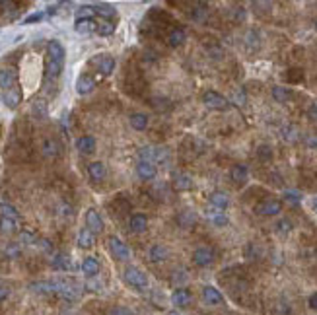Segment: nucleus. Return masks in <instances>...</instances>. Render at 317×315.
<instances>
[{
  "mask_svg": "<svg viewBox=\"0 0 317 315\" xmlns=\"http://www.w3.org/2000/svg\"><path fill=\"white\" fill-rule=\"evenodd\" d=\"M109 249H111L115 259H119V261H129V259H131V249H129V245H127L123 239H119L117 236H111V237H109Z\"/></svg>",
  "mask_w": 317,
  "mask_h": 315,
  "instance_id": "6",
  "label": "nucleus"
},
{
  "mask_svg": "<svg viewBox=\"0 0 317 315\" xmlns=\"http://www.w3.org/2000/svg\"><path fill=\"white\" fill-rule=\"evenodd\" d=\"M51 267L55 270H72L74 269L72 259L68 257L67 253H57V255L51 259Z\"/></svg>",
  "mask_w": 317,
  "mask_h": 315,
  "instance_id": "18",
  "label": "nucleus"
},
{
  "mask_svg": "<svg viewBox=\"0 0 317 315\" xmlns=\"http://www.w3.org/2000/svg\"><path fill=\"white\" fill-rule=\"evenodd\" d=\"M185 39H187V33H185V29L183 27H173L169 33H167V43L171 47H179L185 43Z\"/></svg>",
  "mask_w": 317,
  "mask_h": 315,
  "instance_id": "26",
  "label": "nucleus"
},
{
  "mask_svg": "<svg viewBox=\"0 0 317 315\" xmlns=\"http://www.w3.org/2000/svg\"><path fill=\"white\" fill-rule=\"evenodd\" d=\"M165 257H167V247L161 243H154L148 249V259L152 263H161V261H165Z\"/></svg>",
  "mask_w": 317,
  "mask_h": 315,
  "instance_id": "24",
  "label": "nucleus"
},
{
  "mask_svg": "<svg viewBox=\"0 0 317 315\" xmlns=\"http://www.w3.org/2000/svg\"><path fill=\"white\" fill-rule=\"evenodd\" d=\"M193 263L197 267H210L214 263V253L208 247H199L193 251Z\"/></svg>",
  "mask_w": 317,
  "mask_h": 315,
  "instance_id": "10",
  "label": "nucleus"
},
{
  "mask_svg": "<svg viewBox=\"0 0 317 315\" xmlns=\"http://www.w3.org/2000/svg\"><path fill=\"white\" fill-rule=\"evenodd\" d=\"M185 280H187V272H185V270H177L175 276H173V282L179 284V282H185Z\"/></svg>",
  "mask_w": 317,
  "mask_h": 315,
  "instance_id": "45",
  "label": "nucleus"
},
{
  "mask_svg": "<svg viewBox=\"0 0 317 315\" xmlns=\"http://www.w3.org/2000/svg\"><path fill=\"white\" fill-rule=\"evenodd\" d=\"M310 117H312V119H316L317 121V103H314V105H312V107H310Z\"/></svg>",
  "mask_w": 317,
  "mask_h": 315,
  "instance_id": "50",
  "label": "nucleus"
},
{
  "mask_svg": "<svg viewBox=\"0 0 317 315\" xmlns=\"http://www.w3.org/2000/svg\"><path fill=\"white\" fill-rule=\"evenodd\" d=\"M308 304H310V308H312V310H316V312H317V292H314L312 296H310Z\"/></svg>",
  "mask_w": 317,
  "mask_h": 315,
  "instance_id": "47",
  "label": "nucleus"
},
{
  "mask_svg": "<svg viewBox=\"0 0 317 315\" xmlns=\"http://www.w3.org/2000/svg\"><path fill=\"white\" fill-rule=\"evenodd\" d=\"M2 101H4V105H6L8 109H16V107L22 103V90H20V86L10 91H4V93H2Z\"/></svg>",
  "mask_w": 317,
  "mask_h": 315,
  "instance_id": "15",
  "label": "nucleus"
},
{
  "mask_svg": "<svg viewBox=\"0 0 317 315\" xmlns=\"http://www.w3.org/2000/svg\"><path fill=\"white\" fill-rule=\"evenodd\" d=\"M41 150H43V154L49 158L57 156V154H59V144H57V140H51V138H49V140L43 142V148H41Z\"/></svg>",
  "mask_w": 317,
  "mask_h": 315,
  "instance_id": "34",
  "label": "nucleus"
},
{
  "mask_svg": "<svg viewBox=\"0 0 317 315\" xmlns=\"http://www.w3.org/2000/svg\"><path fill=\"white\" fill-rule=\"evenodd\" d=\"M165 315H179L177 312H169V314H165Z\"/></svg>",
  "mask_w": 317,
  "mask_h": 315,
  "instance_id": "52",
  "label": "nucleus"
},
{
  "mask_svg": "<svg viewBox=\"0 0 317 315\" xmlns=\"http://www.w3.org/2000/svg\"><path fill=\"white\" fill-rule=\"evenodd\" d=\"M191 302H193V294L189 292L185 286H179V288H175L173 294H171V304L175 306V308H187V306H191Z\"/></svg>",
  "mask_w": 317,
  "mask_h": 315,
  "instance_id": "9",
  "label": "nucleus"
},
{
  "mask_svg": "<svg viewBox=\"0 0 317 315\" xmlns=\"http://www.w3.org/2000/svg\"><path fill=\"white\" fill-rule=\"evenodd\" d=\"M93 67L97 68V72H101V76H109V74H113L115 70V59L111 55H95V57H91L90 61Z\"/></svg>",
  "mask_w": 317,
  "mask_h": 315,
  "instance_id": "5",
  "label": "nucleus"
},
{
  "mask_svg": "<svg viewBox=\"0 0 317 315\" xmlns=\"http://www.w3.org/2000/svg\"><path fill=\"white\" fill-rule=\"evenodd\" d=\"M76 148H78L82 154H91V152H95V138L90 135L80 136V138L76 140Z\"/></svg>",
  "mask_w": 317,
  "mask_h": 315,
  "instance_id": "23",
  "label": "nucleus"
},
{
  "mask_svg": "<svg viewBox=\"0 0 317 315\" xmlns=\"http://www.w3.org/2000/svg\"><path fill=\"white\" fill-rule=\"evenodd\" d=\"M65 59H67V51L57 39H51L47 43V78L49 80H57L65 68Z\"/></svg>",
  "mask_w": 317,
  "mask_h": 315,
  "instance_id": "1",
  "label": "nucleus"
},
{
  "mask_svg": "<svg viewBox=\"0 0 317 315\" xmlns=\"http://www.w3.org/2000/svg\"><path fill=\"white\" fill-rule=\"evenodd\" d=\"M148 123H150V119L146 113H133L131 115V127L135 131H144L148 127Z\"/></svg>",
  "mask_w": 317,
  "mask_h": 315,
  "instance_id": "30",
  "label": "nucleus"
},
{
  "mask_svg": "<svg viewBox=\"0 0 317 315\" xmlns=\"http://www.w3.org/2000/svg\"><path fill=\"white\" fill-rule=\"evenodd\" d=\"M93 10L101 20H107V22L117 20V10L109 4H93Z\"/></svg>",
  "mask_w": 317,
  "mask_h": 315,
  "instance_id": "20",
  "label": "nucleus"
},
{
  "mask_svg": "<svg viewBox=\"0 0 317 315\" xmlns=\"http://www.w3.org/2000/svg\"><path fill=\"white\" fill-rule=\"evenodd\" d=\"M136 175L142 181H154L158 175V165L150 161H138L136 163Z\"/></svg>",
  "mask_w": 317,
  "mask_h": 315,
  "instance_id": "8",
  "label": "nucleus"
},
{
  "mask_svg": "<svg viewBox=\"0 0 317 315\" xmlns=\"http://www.w3.org/2000/svg\"><path fill=\"white\" fill-rule=\"evenodd\" d=\"M272 97L278 101V103H286L290 99V91L286 88H280V86H274L272 88Z\"/></svg>",
  "mask_w": 317,
  "mask_h": 315,
  "instance_id": "33",
  "label": "nucleus"
},
{
  "mask_svg": "<svg viewBox=\"0 0 317 315\" xmlns=\"http://www.w3.org/2000/svg\"><path fill=\"white\" fill-rule=\"evenodd\" d=\"M129 228L133 234H144L148 230V216L146 214H133L129 220Z\"/></svg>",
  "mask_w": 317,
  "mask_h": 315,
  "instance_id": "17",
  "label": "nucleus"
},
{
  "mask_svg": "<svg viewBox=\"0 0 317 315\" xmlns=\"http://www.w3.org/2000/svg\"><path fill=\"white\" fill-rule=\"evenodd\" d=\"M282 138L284 140H288V142H294L298 140V129L292 127V125H286V127H282Z\"/></svg>",
  "mask_w": 317,
  "mask_h": 315,
  "instance_id": "35",
  "label": "nucleus"
},
{
  "mask_svg": "<svg viewBox=\"0 0 317 315\" xmlns=\"http://www.w3.org/2000/svg\"><path fill=\"white\" fill-rule=\"evenodd\" d=\"M203 103L208 109H214V111H226L228 107H230V101H228L226 97L222 93L212 90H208L203 95Z\"/></svg>",
  "mask_w": 317,
  "mask_h": 315,
  "instance_id": "4",
  "label": "nucleus"
},
{
  "mask_svg": "<svg viewBox=\"0 0 317 315\" xmlns=\"http://www.w3.org/2000/svg\"><path fill=\"white\" fill-rule=\"evenodd\" d=\"M47 12H33V14H29L25 20H23V25H29V23H35V22H41L43 18H45Z\"/></svg>",
  "mask_w": 317,
  "mask_h": 315,
  "instance_id": "40",
  "label": "nucleus"
},
{
  "mask_svg": "<svg viewBox=\"0 0 317 315\" xmlns=\"http://www.w3.org/2000/svg\"><path fill=\"white\" fill-rule=\"evenodd\" d=\"M80 269H82V272H84L88 278H93V276L99 274V261H97L95 257H86V259L82 261Z\"/></svg>",
  "mask_w": 317,
  "mask_h": 315,
  "instance_id": "19",
  "label": "nucleus"
},
{
  "mask_svg": "<svg viewBox=\"0 0 317 315\" xmlns=\"http://www.w3.org/2000/svg\"><path fill=\"white\" fill-rule=\"evenodd\" d=\"M204 216L212 222L214 226H218V228H224L228 226V216L224 214V210H220V208H214V206H208V208H204Z\"/></svg>",
  "mask_w": 317,
  "mask_h": 315,
  "instance_id": "13",
  "label": "nucleus"
},
{
  "mask_svg": "<svg viewBox=\"0 0 317 315\" xmlns=\"http://www.w3.org/2000/svg\"><path fill=\"white\" fill-rule=\"evenodd\" d=\"M10 296V286L6 282H0V302H4Z\"/></svg>",
  "mask_w": 317,
  "mask_h": 315,
  "instance_id": "44",
  "label": "nucleus"
},
{
  "mask_svg": "<svg viewBox=\"0 0 317 315\" xmlns=\"http://www.w3.org/2000/svg\"><path fill=\"white\" fill-rule=\"evenodd\" d=\"M18 88V74L14 68H0V91H10Z\"/></svg>",
  "mask_w": 317,
  "mask_h": 315,
  "instance_id": "7",
  "label": "nucleus"
},
{
  "mask_svg": "<svg viewBox=\"0 0 317 315\" xmlns=\"http://www.w3.org/2000/svg\"><path fill=\"white\" fill-rule=\"evenodd\" d=\"M20 251H22V249H20V245H18V243H10L8 247L4 249V253H6L10 259H16V257L20 255Z\"/></svg>",
  "mask_w": 317,
  "mask_h": 315,
  "instance_id": "41",
  "label": "nucleus"
},
{
  "mask_svg": "<svg viewBox=\"0 0 317 315\" xmlns=\"http://www.w3.org/2000/svg\"><path fill=\"white\" fill-rule=\"evenodd\" d=\"M208 203H210V206H214V208L224 210V208L230 206V197H228L224 191H214V193L208 197Z\"/></svg>",
  "mask_w": 317,
  "mask_h": 315,
  "instance_id": "21",
  "label": "nucleus"
},
{
  "mask_svg": "<svg viewBox=\"0 0 317 315\" xmlns=\"http://www.w3.org/2000/svg\"><path fill=\"white\" fill-rule=\"evenodd\" d=\"M107 315H135L129 308H125V306H117L113 310H109V314Z\"/></svg>",
  "mask_w": 317,
  "mask_h": 315,
  "instance_id": "42",
  "label": "nucleus"
},
{
  "mask_svg": "<svg viewBox=\"0 0 317 315\" xmlns=\"http://www.w3.org/2000/svg\"><path fill=\"white\" fill-rule=\"evenodd\" d=\"M191 16H193V20H195V22H204V16H206V10H204V4H197Z\"/></svg>",
  "mask_w": 317,
  "mask_h": 315,
  "instance_id": "39",
  "label": "nucleus"
},
{
  "mask_svg": "<svg viewBox=\"0 0 317 315\" xmlns=\"http://www.w3.org/2000/svg\"><path fill=\"white\" fill-rule=\"evenodd\" d=\"M33 113H35L39 119H45V117H47V103H45V101L37 99V101L33 103Z\"/></svg>",
  "mask_w": 317,
  "mask_h": 315,
  "instance_id": "37",
  "label": "nucleus"
},
{
  "mask_svg": "<svg viewBox=\"0 0 317 315\" xmlns=\"http://www.w3.org/2000/svg\"><path fill=\"white\" fill-rule=\"evenodd\" d=\"M0 232L2 234H16L18 232V220L0 216Z\"/></svg>",
  "mask_w": 317,
  "mask_h": 315,
  "instance_id": "31",
  "label": "nucleus"
},
{
  "mask_svg": "<svg viewBox=\"0 0 317 315\" xmlns=\"http://www.w3.org/2000/svg\"><path fill=\"white\" fill-rule=\"evenodd\" d=\"M312 206H314V210H316V212H317V197H316V199H314V201H312Z\"/></svg>",
  "mask_w": 317,
  "mask_h": 315,
  "instance_id": "51",
  "label": "nucleus"
},
{
  "mask_svg": "<svg viewBox=\"0 0 317 315\" xmlns=\"http://www.w3.org/2000/svg\"><path fill=\"white\" fill-rule=\"evenodd\" d=\"M173 187H175V191H189V189H193V177L189 173H177L173 177Z\"/></svg>",
  "mask_w": 317,
  "mask_h": 315,
  "instance_id": "27",
  "label": "nucleus"
},
{
  "mask_svg": "<svg viewBox=\"0 0 317 315\" xmlns=\"http://www.w3.org/2000/svg\"><path fill=\"white\" fill-rule=\"evenodd\" d=\"M284 197H286L290 203H296V204L302 201V195H300L298 191H286V193H284Z\"/></svg>",
  "mask_w": 317,
  "mask_h": 315,
  "instance_id": "43",
  "label": "nucleus"
},
{
  "mask_svg": "<svg viewBox=\"0 0 317 315\" xmlns=\"http://www.w3.org/2000/svg\"><path fill=\"white\" fill-rule=\"evenodd\" d=\"M280 210H282V204L280 201H263L261 204H257L255 206V212L257 214H263V216H276V214H280Z\"/></svg>",
  "mask_w": 317,
  "mask_h": 315,
  "instance_id": "12",
  "label": "nucleus"
},
{
  "mask_svg": "<svg viewBox=\"0 0 317 315\" xmlns=\"http://www.w3.org/2000/svg\"><path fill=\"white\" fill-rule=\"evenodd\" d=\"M86 228L91 230L93 234H99L103 230V220H101V216H99V212L95 208H90L86 212Z\"/></svg>",
  "mask_w": 317,
  "mask_h": 315,
  "instance_id": "14",
  "label": "nucleus"
},
{
  "mask_svg": "<svg viewBox=\"0 0 317 315\" xmlns=\"http://www.w3.org/2000/svg\"><path fill=\"white\" fill-rule=\"evenodd\" d=\"M259 154L263 158H271V148H269V146H261V148H259Z\"/></svg>",
  "mask_w": 317,
  "mask_h": 315,
  "instance_id": "49",
  "label": "nucleus"
},
{
  "mask_svg": "<svg viewBox=\"0 0 317 315\" xmlns=\"http://www.w3.org/2000/svg\"><path fill=\"white\" fill-rule=\"evenodd\" d=\"M39 243V247L43 249V251H47V253H51L53 251V245H51V241L49 239H41V241H37Z\"/></svg>",
  "mask_w": 317,
  "mask_h": 315,
  "instance_id": "46",
  "label": "nucleus"
},
{
  "mask_svg": "<svg viewBox=\"0 0 317 315\" xmlns=\"http://www.w3.org/2000/svg\"><path fill=\"white\" fill-rule=\"evenodd\" d=\"M97 29V22L95 20H76L74 22V31L80 35H90Z\"/></svg>",
  "mask_w": 317,
  "mask_h": 315,
  "instance_id": "22",
  "label": "nucleus"
},
{
  "mask_svg": "<svg viewBox=\"0 0 317 315\" xmlns=\"http://www.w3.org/2000/svg\"><path fill=\"white\" fill-rule=\"evenodd\" d=\"M123 276H125V282H127L131 288L138 290V292H144V290H148V286H150L148 274L142 269H138V267H127Z\"/></svg>",
  "mask_w": 317,
  "mask_h": 315,
  "instance_id": "2",
  "label": "nucleus"
},
{
  "mask_svg": "<svg viewBox=\"0 0 317 315\" xmlns=\"http://www.w3.org/2000/svg\"><path fill=\"white\" fill-rule=\"evenodd\" d=\"M93 241H95V234L88 230V228H82L80 232H78V245L82 249H88L93 245Z\"/></svg>",
  "mask_w": 317,
  "mask_h": 315,
  "instance_id": "28",
  "label": "nucleus"
},
{
  "mask_svg": "<svg viewBox=\"0 0 317 315\" xmlns=\"http://www.w3.org/2000/svg\"><path fill=\"white\" fill-rule=\"evenodd\" d=\"M97 35L101 37H109L115 33V22H107V20H99L97 22V29H95Z\"/></svg>",
  "mask_w": 317,
  "mask_h": 315,
  "instance_id": "32",
  "label": "nucleus"
},
{
  "mask_svg": "<svg viewBox=\"0 0 317 315\" xmlns=\"http://www.w3.org/2000/svg\"><path fill=\"white\" fill-rule=\"evenodd\" d=\"M169 156L167 148H156V146H144L138 150V158L140 161H150V163H158L163 161L165 158Z\"/></svg>",
  "mask_w": 317,
  "mask_h": 315,
  "instance_id": "3",
  "label": "nucleus"
},
{
  "mask_svg": "<svg viewBox=\"0 0 317 315\" xmlns=\"http://www.w3.org/2000/svg\"><path fill=\"white\" fill-rule=\"evenodd\" d=\"M0 212H2V216H6V218H14V220H18V210H16L12 204L2 203L0 204Z\"/></svg>",
  "mask_w": 317,
  "mask_h": 315,
  "instance_id": "36",
  "label": "nucleus"
},
{
  "mask_svg": "<svg viewBox=\"0 0 317 315\" xmlns=\"http://www.w3.org/2000/svg\"><path fill=\"white\" fill-rule=\"evenodd\" d=\"M88 173L93 181H101L105 177V163L103 161H91L88 165Z\"/></svg>",
  "mask_w": 317,
  "mask_h": 315,
  "instance_id": "29",
  "label": "nucleus"
},
{
  "mask_svg": "<svg viewBox=\"0 0 317 315\" xmlns=\"http://www.w3.org/2000/svg\"><path fill=\"white\" fill-rule=\"evenodd\" d=\"M230 177H232L234 183H238V185L245 183V181H247V165H243V163H236V165L230 169Z\"/></svg>",
  "mask_w": 317,
  "mask_h": 315,
  "instance_id": "25",
  "label": "nucleus"
},
{
  "mask_svg": "<svg viewBox=\"0 0 317 315\" xmlns=\"http://www.w3.org/2000/svg\"><path fill=\"white\" fill-rule=\"evenodd\" d=\"M276 232H278L280 236L290 234V232H292V222H290V220H280V222L276 224Z\"/></svg>",
  "mask_w": 317,
  "mask_h": 315,
  "instance_id": "38",
  "label": "nucleus"
},
{
  "mask_svg": "<svg viewBox=\"0 0 317 315\" xmlns=\"http://www.w3.org/2000/svg\"><path fill=\"white\" fill-rule=\"evenodd\" d=\"M95 88V80L91 78L90 74H80L78 80H76V91L80 95H88L91 90Z\"/></svg>",
  "mask_w": 317,
  "mask_h": 315,
  "instance_id": "16",
  "label": "nucleus"
},
{
  "mask_svg": "<svg viewBox=\"0 0 317 315\" xmlns=\"http://www.w3.org/2000/svg\"><path fill=\"white\" fill-rule=\"evenodd\" d=\"M203 302L206 306H222L224 304V296H222V292L218 288L208 284V286L203 288Z\"/></svg>",
  "mask_w": 317,
  "mask_h": 315,
  "instance_id": "11",
  "label": "nucleus"
},
{
  "mask_svg": "<svg viewBox=\"0 0 317 315\" xmlns=\"http://www.w3.org/2000/svg\"><path fill=\"white\" fill-rule=\"evenodd\" d=\"M306 144H308L310 148H317V136H308V138H306Z\"/></svg>",
  "mask_w": 317,
  "mask_h": 315,
  "instance_id": "48",
  "label": "nucleus"
}]
</instances>
